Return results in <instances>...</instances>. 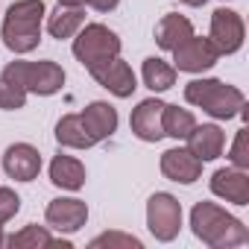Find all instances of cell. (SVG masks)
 <instances>
[{
	"instance_id": "cell-1",
	"label": "cell",
	"mask_w": 249,
	"mask_h": 249,
	"mask_svg": "<svg viewBox=\"0 0 249 249\" xmlns=\"http://www.w3.org/2000/svg\"><path fill=\"white\" fill-rule=\"evenodd\" d=\"M191 229L211 249H229L249 240L246 226L217 202H196L191 211Z\"/></svg>"
},
{
	"instance_id": "cell-2",
	"label": "cell",
	"mask_w": 249,
	"mask_h": 249,
	"mask_svg": "<svg viewBox=\"0 0 249 249\" xmlns=\"http://www.w3.org/2000/svg\"><path fill=\"white\" fill-rule=\"evenodd\" d=\"M44 15H47L44 0H18V3H12L3 18V30H0L3 44L18 56L33 53L41 41Z\"/></svg>"
},
{
	"instance_id": "cell-3",
	"label": "cell",
	"mask_w": 249,
	"mask_h": 249,
	"mask_svg": "<svg viewBox=\"0 0 249 249\" xmlns=\"http://www.w3.org/2000/svg\"><path fill=\"white\" fill-rule=\"evenodd\" d=\"M185 100L217 120H229L246 108L243 91L223 79H191L185 85Z\"/></svg>"
},
{
	"instance_id": "cell-4",
	"label": "cell",
	"mask_w": 249,
	"mask_h": 249,
	"mask_svg": "<svg viewBox=\"0 0 249 249\" xmlns=\"http://www.w3.org/2000/svg\"><path fill=\"white\" fill-rule=\"evenodd\" d=\"M0 76H6L9 82L21 85L27 94H38V97H53L65 85V71L56 62H9Z\"/></svg>"
},
{
	"instance_id": "cell-5",
	"label": "cell",
	"mask_w": 249,
	"mask_h": 249,
	"mask_svg": "<svg viewBox=\"0 0 249 249\" xmlns=\"http://www.w3.org/2000/svg\"><path fill=\"white\" fill-rule=\"evenodd\" d=\"M73 56L85 71H91V68L120 56V38L106 24H82L73 38Z\"/></svg>"
},
{
	"instance_id": "cell-6",
	"label": "cell",
	"mask_w": 249,
	"mask_h": 249,
	"mask_svg": "<svg viewBox=\"0 0 249 249\" xmlns=\"http://www.w3.org/2000/svg\"><path fill=\"white\" fill-rule=\"evenodd\" d=\"M147 229L156 240L170 243L182 229V205L173 194H153L147 202Z\"/></svg>"
},
{
	"instance_id": "cell-7",
	"label": "cell",
	"mask_w": 249,
	"mask_h": 249,
	"mask_svg": "<svg viewBox=\"0 0 249 249\" xmlns=\"http://www.w3.org/2000/svg\"><path fill=\"white\" fill-rule=\"evenodd\" d=\"M170 53H173V68L176 71H185V73H202V71H211L220 62L217 47L211 44V38H202V36L185 38Z\"/></svg>"
},
{
	"instance_id": "cell-8",
	"label": "cell",
	"mask_w": 249,
	"mask_h": 249,
	"mask_svg": "<svg viewBox=\"0 0 249 249\" xmlns=\"http://www.w3.org/2000/svg\"><path fill=\"white\" fill-rule=\"evenodd\" d=\"M211 44L217 47L220 56H231L243 47V38H246V27H243V18L231 9H217L211 15V33H208Z\"/></svg>"
},
{
	"instance_id": "cell-9",
	"label": "cell",
	"mask_w": 249,
	"mask_h": 249,
	"mask_svg": "<svg viewBox=\"0 0 249 249\" xmlns=\"http://www.w3.org/2000/svg\"><path fill=\"white\" fill-rule=\"evenodd\" d=\"M108 94H114V97H120V100H126V97H132L135 94V88H138V79H135V73H132V68L123 62L120 56H114V59H108V62H103V65H97V68H91L88 71Z\"/></svg>"
},
{
	"instance_id": "cell-10",
	"label": "cell",
	"mask_w": 249,
	"mask_h": 249,
	"mask_svg": "<svg viewBox=\"0 0 249 249\" xmlns=\"http://www.w3.org/2000/svg\"><path fill=\"white\" fill-rule=\"evenodd\" d=\"M44 220L50 229H56L59 234H73L85 226L88 220V205L82 199H73V196H62V199H53L44 211Z\"/></svg>"
},
{
	"instance_id": "cell-11",
	"label": "cell",
	"mask_w": 249,
	"mask_h": 249,
	"mask_svg": "<svg viewBox=\"0 0 249 249\" xmlns=\"http://www.w3.org/2000/svg\"><path fill=\"white\" fill-rule=\"evenodd\" d=\"M161 114H164V103L150 97V100H141L135 108H132V117H129V126H132V135L147 141V144H156L164 138V126H161Z\"/></svg>"
},
{
	"instance_id": "cell-12",
	"label": "cell",
	"mask_w": 249,
	"mask_h": 249,
	"mask_svg": "<svg viewBox=\"0 0 249 249\" xmlns=\"http://www.w3.org/2000/svg\"><path fill=\"white\" fill-rule=\"evenodd\" d=\"M3 170L15 182H33L41 173V156L33 144H12L3 153Z\"/></svg>"
},
{
	"instance_id": "cell-13",
	"label": "cell",
	"mask_w": 249,
	"mask_h": 249,
	"mask_svg": "<svg viewBox=\"0 0 249 249\" xmlns=\"http://www.w3.org/2000/svg\"><path fill=\"white\" fill-rule=\"evenodd\" d=\"M161 173L170 182L179 185H194L202 176V161L188 150V147H173L167 153H161Z\"/></svg>"
},
{
	"instance_id": "cell-14",
	"label": "cell",
	"mask_w": 249,
	"mask_h": 249,
	"mask_svg": "<svg viewBox=\"0 0 249 249\" xmlns=\"http://www.w3.org/2000/svg\"><path fill=\"white\" fill-rule=\"evenodd\" d=\"M211 194L234 202V205H249V173L240 167H220L211 176Z\"/></svg>"
},
{
	"instance_id": "cell-15",
	"label": "cell",
	"mask_w": 249,
	"mask_h": 249,
	"mask_svg": "<svg viewBox=\"0 0 249 249\" xmlns=\"http://www.w3.org/2000/svg\"><path fill=\"white\" fill-rule=\"evenodd\" d=\"M185 141H188V150L202 164L220 159L223 156V147H226V135H223V129L217 126V123H202V126H194Z\"/></svg>"
},
{
	"instance_id": "cell-16",
	"label": "cell",
	"mask_w": 249,
	"mask_h": 249,
	"mask_svg": "<svg viewBox=\"0 0 249 249\" xmlns=\"http://www.w3.org/2000/svg\"><path fill=\"white\" fill-rule=\"evenodd\" d=\"M82 120H85V126H88V132H91V138L97 144L117 132V108L111 103H106V100L88 103L85 111H82Z\"/></svg>"
},
{
	"instance_id": "cell-17",
	"label": "cell",
	"mask_w": 249,
	"mask_h": 249,
	"mask_svg": "<svg viewBox=\"0 0 249 249\" xmlns=\"http://www.w3.org/2000/svg\"><path fill=\"white\" fill-rule=\"evenodd\" d=\"M56 141L68 150H91L97 141L91 138L88 126H85V120L82 114H65L59 123H56Z\"/></svg>"
},
{
	"instance_id": "cell-18",
	"label": "cell",
	"mask_w": 249,
	"mask_h": 249,
	"mask_svg": "<svg viewBox=\"0 0 249 249\" xmlns=\"http://www.w3.org/2000/svg\"><path fill=\"white\" fill-rule=\"evenodd\" d=\"M194 36V24L185 18V15H179V12H170V15H164L161 21H159V27H156V44L161 47V50H176L185 38H191Z\"/></svg>"
},
{
	"instance_id": "cell-19",
	"label": "cell",
	"mask_w": 249,
	"mask_h": 249,
	"mask_svg": "<svg viewBox=\"0 0 249 249\" xmlns=\"http://www.w3.org/2000/svg\"><path fill=\"white\" fill-rule=\"evenodd\" d=\"M50 182L62 191H79L85 185V167L73 156H56L50 161Z\"/></svg>"
},
{
	"instance_id": "cell-20",
	"label": "cell",
	"mask_w": 249,
	"mask_h": 249,
	"mask_svg": "<svg viewBox=\"0 0 249 249\" xmlns=\"http://www.w3.org/2000/svg\"><path fill=\"white\" fill-rule=\"evenodd\" d=\"M85 24V12L82 6H56V12L47 15V33L53 38H73L79 33V27Z\"/></svg>"
},
{
	"instance_id": "cell-21",
	"label": "cell",
	"mask_w": 249,
	"mask_h": 249,
	"mask_svg": "<svg viewBox=\"0 0 249 249\" xmlns=\"http://www.w3.org/2000/svg\"><path fill=\"white\" fill-rule=\"evenodd\" d=\"M6 246H12V249H47V246L71 249L68 240H56L44 226H24L21 231H15L12 237H6Z\"/></svg>"
},
{
	"instance_id": "cell-22",
	"label": "cell",
	"mask_w": 249,
	"mask_h": 249,
	"mask_svg": "<svg viewBox=\"0 0 249 249\" xmlns=\"http://www.w3.org/2000/svg\"><path fill=\"white\" fill-rule=\"evenodd\" d=\"M141 76H144V85H147L150 91H156V94H161V91H167V88L176 85V68H173L170 62L159 59V56L144 59Z\"/></svg>"
},
{
	"instance_id": "cell-23",
	"label": "cell",
	"mask_w": 249,
	"mask_h": 249,
	"mask_svg": "<svg viewBox=\"0 0 249 249\" xmlns=\"http://www.w3.org/2000/svg\"><path fill=\"white\" fill-rule=\"evenodd\" d=\"M161 126H164V135H170V138H176V141H185V138L191 135V129L196 126V117H194L188 108H179V106H167V103H164Z\"/></svg>"
},
{
	"instance_id": "cell-24",
	"label": "cell",
	"mask_w": 249,
	"mask_h": 249,
	"mask_svg": "<svg viewBox=\"0 0 249 249\" xmlns=\"http://www.w3.org/2000/svg\"><path fill=\"white\" fill-rule=\"evenodd\" d=\"M27 106V91L15 82H9L6 76H0V108L3 111H18Z\"/></svg>"
},
{
	"instance_id": "cell-25",
	"label": "cell",
	"mask_w": 249,
	"mask_h": 249,
	"mask_svg": "<svg viewBox=\"0 0 249 249\" xmlns=\"http://www.w3.org/2000/svg\"><path fill=\"white\" fill-rule=\"evenodd\" d=\"M97 246H120V249H141V240L138 237H132V234H123V231H106V234H97L94 240H91V249H97Z\"/></svg>"
},
{
	"instance_id": "cell-26",
	"label": "cell",
	"mask_w": 249,
	"mask_h": 249,
	"mask_svg": "<svg viewBox=\"0 0 249 249\" xmlns=\"http://www.w3.org/2000/svg\"><path fill=\"white\" fill-rule=\"evenodd\" d=\"M229 161H231V167L249 170V132L246 129L237 132V138H234V144L229 150Z\"/></svg>"
},
{
	"instance_id": "cell-27",
	"label": "cell",
	"mask_w": 249,
	"mask_h": 249,
	"mask_svg": "<svg viewBox=\"0 0 249 249\" xmlns=\"http://www.w3.org/2000/svg\"><path fill=\"white\" fill-rule=\"evenodd\" d=\"M21 211V196L12 188H0V223H9Z\"/></svg>"
},
{
	"instance_id": "cell-28",
	"label": "cell",
	"mask_w": 249,
	"mask_h": 249,
	"mask_svg": "<svg viewBox=\"0 0 249 249\" xmlns=\"http://www.w3.org/2000/svg\"><path fill=\"white\" fill-rule=\"evenodd\" d=\"M117 3L120 0H88V6L97 12H111V9H117Z\"/></svg>"
},
{
	"instance_id": "cell-29",
	"label": "cell",
	"mask_w": 249,
	"mask_h": 249,
	"mask_svg": "<svg viewBox=\"0 0 249 249\" xmlns=\"http://www.w3.org/2000/svg\"><path fill=\"white\" fill-rule=\"evenodd\" d=\"M88 0H59V6H85Z\"/></svg>"
},
{
	"instance_id": "cell-30",
	"label": "cell",
	"mask_w": 249,
	"mask_h": 249,
	"mask_svg": "<svg viewBox=\"0 0 249 249\" xmlns=\"http://www.w3.org/2000/svg\"><path fill=\"white\" fill-rule=\"evenodd\" d=\"M182 3H185V6H194V9H196V6H205V0H182Z\"/></svg>"
},
{
	"instance_id": "cell-31",
	"label": "cell",
	"mask_w": 249,
	"mask_h": 249,
	"mask_svg": "<svg viewBox=\"0 0 249 249\" xmlns=\"http://www.w3.org/2000/svg\"><path fill=\"white\" fill-rule=\"evenodd\" d=\"M6 243V234H3V223H0V246Z\"/></svg>"
}]
</instances>
